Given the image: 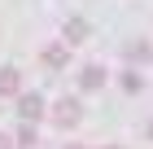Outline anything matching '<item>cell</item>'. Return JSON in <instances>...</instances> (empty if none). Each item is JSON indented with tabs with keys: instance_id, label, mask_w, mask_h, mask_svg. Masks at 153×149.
Segmentation results:
<instances>
[{
	"instance_id": "4",
	"label": "cell",
	"mask_w": 153,
	"mask_h": 149,
	"mask_svg": "<svg viewBox=\"0 0 153 149\" xmlns=\"http://www.w3.org/2000/svg\"><path fill=\"white\" fill-rule=\"evenodd\" d=\"M18 92H22L18 70H0V97H18Z\"/></svg>"
},
{
	"instance_id": "10",
	"label": "cell",
	"mask_w": 153,
	"mask_h": 149,
	"mask_svg": "<svg viewBox=\"0 0 153 149\" xmlns=\"http://www.w3.org/2000/svg\"><path fill=\"white\" fill-rule=\"evenodd\" d=\"M149 140H153V123H149Z\"/></svg>"
},
{
	"instance_id": "2",
	"label": "cell",
	"mask_w": 153,
	"mask_h": 149,
	"mask_svg": "<svg viewBox=\"0 0 153 149\" xmlns=\"http://www.w3.org/2000/svg\"><path fill=\"white\" fill-rule=\"evenodd\" d=\"M53 118H57L61 127H74V123H79V118H83V105L74 101V97H61V101L53 105Z\"/></svg>"
},
{
	"instance_id": "6",
	"label": "cell",
	"mask_w": 153,
	"mask_h": 149,
	"mask_svg": "<svg viewBox=\"0 0 153 149\" xmlns=\"http://www.w3.org/2000/svg\"><path fill=\"white\" fill-rule=\"evenodd\" d=\"M123 88H127V92H140L144 83H140V75H136V70H127V75H123Z\"/></svg>"
},
{
	"instance_id": "8",
	"label": "cell",
	"mask_w": 153,
	"mask_h": 149,
	"mask_svg": "<svg viewBox=\"0 0 153 149\" xmlns=\"http://www.w3.org/2000/svg\"><path fill=\"white\" fill-rule=\"evenodd\" d=\"M0 149H13V140H9V136H4V132H0Z\"/></svg>"
},
{
	"instance_id": "11",
	"label": "cell",
	"mask_w": 153,
	"mask_h": 149,
	"mask_svg": "<svg viewBox=\"0 0 153 149\" xmlns=\"http://www.w3.org/2000/svg\"><path fill=\"white\" fill-rule=\"evenodd\" d=\"M105 149H123V145H105Z\"/></svg>"
},
{
	"instance_id": "9",
	"label": "cell",
	"mask_w": 153,
	"mask_h": 149,
	"mask_svg": "<svg viewBox=\"0 0 153 149\" xmlns=\"http://www.w3.org/2000/svg\"><path fill=\"white\" fill-rule=\"evenodd\" d=\"M66 149H88V145H66Z\"/></svg>"
},
{
	"instance_id": "1",
	"label": "cell",
	"mask_w": 153,
	"mask_h": 149,
	"mask_svg": "<svg viewBox=\"0 0 153 149\" xmlns=\"http://www.w3.org/2000/svg\"><path fill=\"white\" fill-rule=\"evenodd\" d=\"M18 114H22L26 123H39V118H44V97H39V92H18Z\"/></svg>"
},
{
	"instance_id": "3",
	"label": "cell",
	"mask_w": 153,
	"mask_h": 149,
	"mask_svg": "<svg viewBox=\"0 0 153 149\" xmlns=\"http://www.w3.org/2000/svg\"><path fill=\"white\" fill-rule=\"evenodd\" d=\"M13 145H18V149H35V145H39V132H35V123H26V118H22V127H18Z\"/></svg>"
},
{
	"instance_id": "7",
	"label": "cell",
	"mask_w": 153,
	"mask_h": 149,
	"mask_svg": "<svg viewBox=\"0 0 153 149\" xmlns=\"http://www.w3.org/2000/svg\"><path fill=\"white\" fill-rule=\"evenodd\" d=\"M44 61H48V66H61V61H66V48H48Z\"/></svg>"
},
{
	"instance_id": "5",
	"label": "cell",
	"mask_w": 153,
	"mask_h": 149,
	"mask_svg": "<svg viewBox=\"0 0 153 149\" xmlns=\"http://www.w3.org/2000/svg\"><path fill=\"white\" fill-rule=\"evenodd\" d=\"M83 92H96V88H101V83H105V70H101V66H88V70H83Z\"/></svg>"
}]
</instances>
